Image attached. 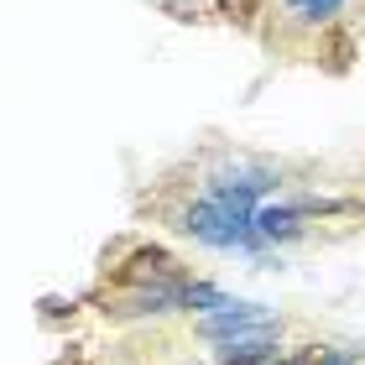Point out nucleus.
I'll return each instance as SVG.
<instances>
[{
	"mask_svg": "<svg viewBox=\"0 0 365 365\" xmlns=\"http://www.w3.org/2000/svg\"><path fill=\"white\" fill-rule=\"evenodd\" d=\"M182 277H188V267L173 251H162V245H130L125 261L110 267L115 287H157V282H182Z\"/></svg>",
	"mask_w": 365,
	"mask_h": 365,
	"instance_id": "3",
	"label": "nucleus"
},
{
	"mask_svg": "<svg viewBox=\"0 0 365 365\" xmlns=\"http://www.w3.org/2000/svg\"><path fill=\"white\" fill-rule=\"evenodd\" d=\"M251 225H256V235L267 240V245L297 240V235H303V209H297V204H256Z\"/></svg>",
	"mask_w": 365,
	"mask_h": 365,
	"instance_id": "4",
	"label": "nucleus"
},
{
	"mask_svg": "<svg viewBox=\"0 0 365 365\" xmlns=\"http://www.w3.org/2000/svg\"><path fill=\"white\" fill-rule=\"evenodd\" d=\"M313 365H360V350H319Z\"/></svg>",
	"mask_w": 365,
	"mask_h": 365,
	"instance_id": "6",
	"label": "nucleus"
},
{
	"mask_svg": "<svg viewBox=\"0 0 365 365\" xmlns=\"http://www.w3.org/2000/svg\"><path fill=\"white\" fill-rule=\"evenodd\" d=\"M178 230L193 235L198 245H214V251H240V256H261V251H267V240L256 235V225L225 214L214 198H198V204L178 209Z\"/></svg>",
	"mask_w": 365,
	"mask_h": 365,
	"instance_id": "1",
	"label": "nucleus"
},
{
	"mask_svg": "<svg viewBox=\"0 0 365 365\" xmlns=\"http://www.w3.org/2000/svg\"><path fill=\"white\" fill-rule=\"evenodd\" d=\"M360 209H365V204H360Z\"/></svg>",
	"mask_w": 365,
	"mask_h": 365,
	"instance_id": "8",
	"label": "nucleus"
},
{
	"mask_svg": "<svg viewBox=\"0 0 365 365\" xmlns=\"http://www.w3.org/2000/svg\"><path fill=\"white\" fill-rule=\"evenodd\" d=\"M198 334L214 339V344H225V339H282V319L261 303H230L220 313H204Z\"/></svg>",
	"mask_w": 365,
	"mask_h": 365,
	"instance_id": "2",
	"label": "nucleus"
},
{
	"mask_svg": "<svg viewBox=\"0 0 365 365\" xmlns=\"http://www.w3.org/2000/svg\"><path fill=\"white\" fill-rule=\"evenodd\" d=\"M282 6H287V11H303V6H308V0H282Z\"/></svg>",
	"mask_w": 365,
	"mask_h": 365,
	"instance_id": "7",
	"label": "nucleus"
},
{
	"mask_svg": "<svg viewBox=\"0 0 365 365\" xmlns=\"http://www.w3.org/2000/svg\"><path fill=\"white\" fill-rule=\"evenodd\" d=\"M339 11H344V0H308V6L292 11V16H297V26H329Z\"/></svg>",
	"mask_w": 365,
	"mask_h": 365,
	"instance_id": "5",
	"label": "nucleus"
}]
</instances>
